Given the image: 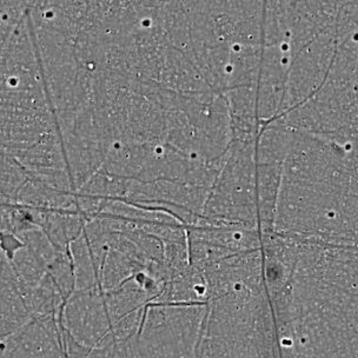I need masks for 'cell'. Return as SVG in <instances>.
<instances>
[{
	"instance_id": "cell-1",
	"label": "cell",
	"mask_w": 358,
	"mask_h": 358,
	"mask_svg": "<svg viewBox=\"0 0 358 358\" xmlns=\"http://www.w3.org/2000/svg\"><path fill=\"white\" fill-rule=\"evenodd\" d=\"M357 159L321 142L283 163L273 231L299 241L357 246Z\"/></svg>"
},
{
	"instance_id": "cell-2",
	"label": "cell",
	"mask_w": 358,
	"mask_h": 358,
	"mask_svg": "<svg viewBox=\"0 0 358 358\" xmlns=\"http://www.w3.org/2000/svg\"><path fill=\"white\" fill-rule=\"evenodd\" d=\"M280 357L264 278L208 302L196 357Z\"/></svg>"
},
{
	"instance_id": "cell-3",
	"label": "cell",
	"mask_w": 358,
	"mask_h": 358,
	"mask_svg": "<svg viewBox=\"0 0 358 358\" xmlns=\"http://www.w3.org/2000/svg\"><path fill=\"white\" fill-rule=\"evenodd\" d=\"M337 32L335 58L323 84L309 99L268 123L357 141V27Z\"/></svg>"
},
{
	"instance_id": "cell-4",
	"label": "cell",
	"mask_w": 358,
	"mask_h": 358,
	"mask_svg": "<svg viewBox=\"0 0 358 358\" xmlns=\"http://www.w3.org/2000/svg\"><path fill=\"white\" fill-rule=\"evenodd\" d=\"M256 141L232 139L201 218L258 227Z\"/></svg>"
},
{
	"instance_id": "cell-5",
	"label": "cell",
	"mask_w": 358,
	"mask_h": 358,
	"mask_svg": "<svg viewBox=\"0 0 358 358\" xmlns=\"http://www.w3.org/2000/svg\"><path fill=\"white\" fill-rule=\"evenodd\" d=\"M208 303L151 302L137 336L138 356L196 357Z\"/></svg>"
},
{
	"instance_id": "cell-6",
	"label": "cell",
	"mask_w": 358,
	"mask_h": 358,
	"mask_svg": "<svg viewBox=\"0 0 358 358\" xmlns=\"http://www.w3.org/2000/svg\"><path fill=\"white\" fill-rule=\"evenodd\" d=\"M337 45L338 32L336 18L331 27L322 31L292 58L280 117L309 99L323 84L335 58Z\"/></svg>"
},
{
	"instance_id": "cell-7",
	"label": "cell",
	"mask_w": 358,
	"mask_h": 358,
	"mask_svg": "<svg viewBox=\"0 0 358 358\" xmlns=\"http://www.w3.org/2000/svg\"><path fill=\"white\" fill-rule=\"evenodd\" d=\"M60 321L69 335L87 348L91 354L111 331V321L101 287L75 291L64 306Z\"/></svg>"
},
{
	"instance_id": "cell-8",
	"label": "cell",
	"mask_w": 358,
	"mask_h": 358,
	"mask_svg": "<svg viewBox=\"0 0 358 358\" xmlns=\"http://www.w3.org/2000/svg\"><path fill=\"white\" fill-rule=\"evenodd\" d=\"M65 356L57 316L34 317L11 335L1 338V358Z\"/></svg>"
},
{
	"instance_id": "cell-9",
	"label": "cell",
	"mask_w": 358,
	"mask_h": 358,
	"mask_svg": "<svg viewBox=\"0 0 358 358\" xmlns=\"http://www.w3.org/2000/svg\"><path fill=\"white\" fill-rule=\"evenodd\" d=\"M1 261V338H4L27 324L34 316L17 287L11 264L4 256Z\"/></svg>"
},
{
	"instance_id": "cell-10",
	"label": "cell",
	"mask_w": 358,
	"mask_h": 358,
	"mask_svg": "<svg viewBox=\"0 0 358 358\" xmlns=\"http://www.w3.org/2000/svg\"><path fill=\"white\" fill-rule=\"evenodd\" d=\"M29 3L27 1H3L0 3V31L1 43L6 41L13 31L25 18Z\"/></svg>"
}]
</instances>
